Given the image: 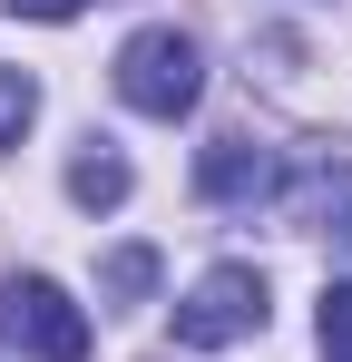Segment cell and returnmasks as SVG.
Listing matches in <instances>:
<instances>
[{"mask_svg": "<svg viewBox=\"0 0 352 362\" xmlns=\"http://www.w3.org/2000/svg\"><path fill=\"white\" fill-rule=\"evenodd\" d=\"M196 88H206V59H196L186 30H137V40L117 49V98H127L137 118H186Z\"/></svg>", "mask_w": 352, "mask_h": 362, "instance_id": "obj_1", "label": "cell"}, {"mask_svg": "<svg viewBox=\"0 0 352 362\" xmlns=\"http://www.w3.org/2000/svg\"><path fill=\"white\" fill-rule=\"evenodd\" d=\"M0 343H20L40 362H88V313L59 294L49 274H10L0 284Z\"/></svg>", "mask_w": 352, "mask_h": 362, "instance_id": "obj_2", "label": "cell"}, {"mask_svg": "<svg viewBox=\"0 0 352 362\" xmlns=\"http://www.w3.org/2000/svg\"><path fill=\"white\" fill-rule=\"evenodd\" d=\"M245 333H264V274L254 264L196 274V294L176 303V343L186 353H216V343H245Z\"/></svg>", "mask_w": 352, "mask_h": 362, "instance_id": "obj_3", "label": "cell"}, {"mask_svg": "<svg viewBox=\"0 0 352 362\" xmlns=\"http://www.w3.org/2000/svg\"><path fill=\"white\" fill-rule=\"evenodd\" d=\"M196 186H206L216 206H254V196H274V157H264L254 137H216V147L196 157Z\"/></svg>", "mask_w": 352, "mask_h": 362, "instance_id": "obj_4", "label": "cell"}, {"mask_svg": "<svg viewBox=\"0 0 352 362\" xmlns=\"http://www.w3.org/2000/svg\"><path fill=\"white\" fill-rule=\"evenodd\" d=\"M69 196H78V206H127V157L78 147V157H69Z\"/></svg>", "mask_w": 352, "mask_h": 362, "instance_id": "obj_5", "label": "cell"}, {"mask_svg": "<svg viewBox=\"0 0 352 362\" xmlns=\"http://www.w3.org/2000/svg\"><path fill=\"white\" fill-rule=\"evenodd\" d=\"M30 118H40V78L30 69H0V147H20Z\"/></svg>", "mask_w": 352, "mask_h": 362, "instance_id": "obj_6", "label": "cell"}, {"mask_svg": "<svg viewBox=\"0 0 352 362\" xmlns=\"http://www.w3.org/2000/svg\"><path fill=\"white\" fill-rule=\"evenodd\" d=\"M313 333H323V353H333V362H352V274H343V284H323Z\"/></svg>", "mask_w": 352, "mask_h": 362, "instance_id": "obj_7", "label": "cell"}, {"mask_svg": "<svg viewBox=\"0 0 352 362\" xmlns=\"http://www.w3.org/2000/svg\"><path fill=\"white\" fill-rule=\"evenodd\" d=\"M147 284H157V255H147V245H117V255H108V294H117V303H137Z\"/></svg>", "mask_w": 352, "mask_h": 362, "instance_id": "obj_8", "label": "cell"}, {"mask_svg": "<svg viewBox=\"0 0 352 362\" xmlns=\"http://www.w3.org/2000/svg\"><path fill=\"white\" fill-rule=\"evenodd\" d=\"M20 20H78V0H10Z\"/></svg>", "mask_w": 352, "mask_h": 362, "instance_id": "obj_9", "label": "cell"}]
</instances>
